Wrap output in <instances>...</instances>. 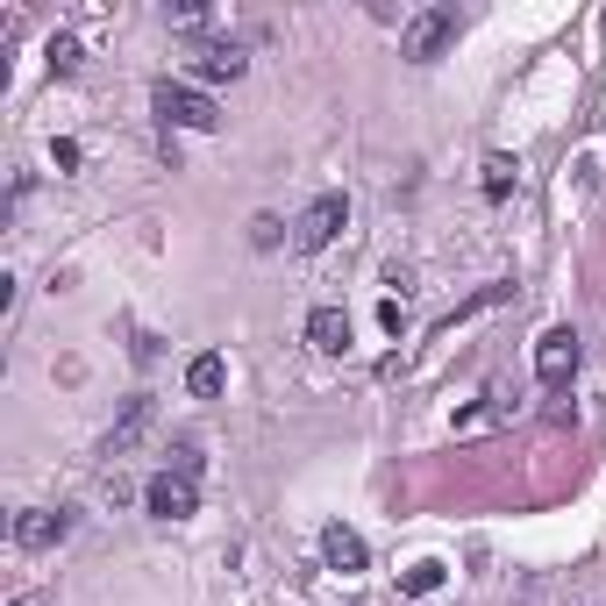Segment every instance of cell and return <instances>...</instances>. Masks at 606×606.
<instances>
[{"mask_svg": "<svg viewBox=\"0 0 606 606\" xmlns=\"http://www.w3.org/2000/svg\"><path fill=\"white\" fill-rule=\"evenodd\" d=\"M150 108L164 115V129H201V136L221 129V108H215V94H207V86L158 79V86H150Z\"/></svg>", "mask_w": 606, "mask_h": 606, "instance_id": "cell-1", "label": "cell"}, {"mask_svg": "<svg viewBox=\"0 0 606 606\" xmlns=\"http://www.w3.org/2000/svg\"><path fill=\"white\" fill-rule=\"evenodd\" d=\"M457 36H464V14H457V8H421V14H407V22H400V57L435 65V57H443Z\"/></svg>", "mask_w": 606, "mask_h": 606, "instance_id": "cell-2", "label": "cell"}, {"mask_svg": "<svg viewBox=\"0 0 606 606\" xmlns=\"http://www.w3.org/2000/svg\"><path fill=\"white\" fill-rule=\"evenodd\" d=\"M343 221H350V201H343V193H314L307 215L293 221V250H328V242L343 236Z\"/></svg>", "mask_w": 606, "mask_h": 606, "instance_id": "cell-3", "label": "cell"}, {"mask_svg": "<svg viewBox=\"0 0 606 606\" xmlns=\"http://www.w3.org/2000/svg\"><path fill=\"white\" fill-rule=\"evenodd\" d=\"M150 429H158V400H150V392H136V400L115 414V429H108V443H100V457H108V464H121V457H129V450L143 443Z\"/></svg>", "mask_w": 606, "mask_h": 606, "instance_id": "cell-4", "label": "cell"}, {"mask_svg": "<svg viewBox=\"0 0 606 606\" xmlns=\"http://www.w3.org/2000/svg\"><path fill=\"white\" fill-rule=\"evenodd\" d=\"M571 371H578V336H571V328H542V343H535V378H542L550 392H564Z\"/></svg>", "mask_w": 606, "mask_h": 606, "instance_id": "cell-5", "label": "cell"}, {"mask_svg": "<svg viewBox=\"0 0 606 606\" xmlns=\"http://www.w3.org/2000/svg\"><path fill=\"white\" fill-rule=\"evenodd\" d=\"M242 43L236 36H207V43H193V79L201 86H221V79H242Z\"/></svg>", "mask_w": 606, "mask_h": 606, "instance_id": "cell-6", "label": "cell"}, {"mask_svg": "<svg viewBox=\"0 0 606 606\" xmlns=\"http://www.w3.org/2000/svg\"><path fill=\"white\" fill-rule=\"evenodd\" d=\"M72 535V513L65 507H22V513H14V542H22V550H57V542H65Z\"/></svg>", "mask_w": 606, "mask_h": 606, "instance_id": "cell-7", "label": "cell"}, {"mask_svg": "<svg viewBox=\"0 0 606 606\" xmlns=\"http://www.w3.org/2000/svg\"><path fill=\"white\" fill-rule=\"evenodd\" d=\"M143 499H150V513H158V521H186V513H193V478L158 472V478L143 485Z\"/></svg>", "mask_w": 606, "mask_h": 606, "instance_id": "cell-8", "label": "cell"}, {"mask_svg": "<svg viewBox=\"0 0 606 606\" xmlns=\"http://www.w3.org/2000/svg\"><path fill=\"white\" fill-rule=\"evenodd\" d=\"M322 556H328V571H343V578L371 564V550H364V535H357V528H343V521H328V528H322Z\"/></svg>", "mask_w": 606, "mask_h": 606, "instance_id": "cell-9", "label": "cell"}, {"mask_svg": "<svg viewBox=\"0 0 606 606\" xmlns=\"http://www.w3.org/2000/svg\"><path fill=\"white\" fill-rule=\"evenodd\" d=\"M307 350L343 357V350H350V314H343V307H314L307 314Z\"/></svg>", "mask_w": 606, "mask_h": 606, "instance_id": "cell-10", "label": "cell"}, {"mask_svg": "<svg viewBox=\"0 0 606 606\" xmlns=\"http://www.w3.org/2000/svg\"><path fill=\"white\" fill-rule=\"evenodd\" d=\"M221 386H229V364H221L215 350H207V357H193L186 364V392H193V400H215V392Z\"/></svg>", "mask_w": 606, "mask_h": 606, "instance_id": "cell-11", "label": "cell"}, {"mask_svg": "<svg viewBox=\"0 0 606 606\" xmlns=\"http://www.w3.org/2000/svg\"><path fill=\"white\" fill-rule=\"evenodd\" d=\"M478 172H485V178H478V186H485V201H507V193H513V178H521V164H513L507 150H493V158H485Z\"/></svg>", "mask_w": 606, "mask_h": 606, "instance_id": "cell-12", "label": "cell"}, {"mask_svg": "<svg viewBox=\"0 0 606 606\" xmlns=\"http://www.w3.org/2000/svg\"><path fill=\"white\" fill-rule=\"evenodd\" d=\"M507 414H513V400H499V392H493V400H478V407H464V414H457V435H485V429H499Z\"/></svg>", "mask_w": 606, "mask_h": 606, "instance_id": "cell-13", "label": "cell"}, {"mask_svg": "<svg viewBox=\"0 0 606 606\" xmlns=\"http://www.w3.org/2000/svg\"><path fill=\"white\" fill-rule=\"evenodd\" d=\"M164 22H172V29H186V36H201V43H207V29H215V8H201V0H178V8H164Z\"/></svg>", "mask_w": 606, "mask_h": 606, "instance_id": "cell-14", "label": "cell"}, {"mask_svg": "<svg viewBox=\"0 0 606 606\" xmlns=\"http://www.w3.org/2000/svg\"><path fill=\"white\" fill-rule=\"evenodd\" d=\"M499 300H507V285H485V293H472V300H457V307H450L443 322H435V336H443V328H457V322H472V314H485V307H499Z\"/></svg>", "mask_w": 606, "mask_h": 606, "instance_id": "cell-15", "label": "cell"}, {"mask_svg": "<svg viewBox=\"0 0 606 606\" xmlns=\"http://www.w3.org/2000/svg\"><path fill=\"white\" fill-rule=\"evenodd\" d=\"M43 57H51V79H72V72H79V36H51Z\"/></svg>", "mask_w": 606, "mask_h": 606, "instance_id": "cell-16", "label": "cell"}, {"mask_svg": "<svg viewBox=\"0 0 606 606\" xmlns=\"http://www.w3.org/2000/svg\"><path fill=\"white\" fill-rule=\"evenodd\" d=\"M400 593H414V599L443 593V564H414V571H400Z\"/></svg>", "mask_w": 606, "mask_h": 606, "instance_id": "cell-17", "label": "cell"}, {"mask_svg": "<svg viewBox=\"0 0 606 606\" xmlns=\"http://www.w3.org/2000/svg\"><path fill=\"white\" fill-rule=\"evenodd\" d=\"M172 478H201V443H193V435L172 443Z\"/></svg>", "mask_w": 606, "mask_h": 606, "instance_id": "cell-18", "label": "cell"}, {"mask_svg": "<svg viewBox=\"0 0 606 606\" xmlns=\"http://www.w3.org/2000/svg\"><path fill=\"white\" fill-rule=\"evenodd\" d=\"M250 242H257V250H279V242H285V221H279V215H250Z\"/></svg>", "mask_w": 606, "mask_h": 606, "instance_id": "cell-19", "label": "cell"}, {"mask_svg": "<svg viewBox=\"0 0 606 606\" xmlns=\"http://www.w3.org/2000/svg\"><path fill=\"white\" fill-rule=\"evenodd\" d=\"M51 164L57 172H79V143H51Z\"/></svg>", "mask_w": 606, "mask_h": 606, "instance_id": "cell-20", "label": "cell"}, {"mask_svg": "<svg viewBox=\"0 0 606 606\" xmlns=\"http://www.w3.org/2000/svg\"><path fill=\"white\" fill-rule=\"evenodd\" d=\"M8 606H36V599H8Z\"/></svg>", "mask_w": 606, "mask_h": 606, "instance_id": "cell-21", "label": "cell"}]
</instances>
